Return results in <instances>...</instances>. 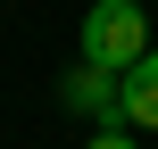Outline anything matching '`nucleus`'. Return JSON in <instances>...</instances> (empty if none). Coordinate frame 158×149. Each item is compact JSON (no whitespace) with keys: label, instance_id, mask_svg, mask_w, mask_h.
Wrapping results in <instances>:
<instances>
[{"label":"nucleus","instance_id":"nucleus-3","mask_svg":"<svg viewBox=\"0 0 158 149\" xmlns=\"http://www.w3.org/2000/svg\"><path fill=\"white\" fill-rule=\"evenodd\" d=\"M117 100H125V124H133V133H158V50L142 58V66H125Z\"/></svg>","mask_w":158,"mask_h":149},{"label":"nucleus","instance_id":"nucleus-1","mask_svg":"<svg viewBox=\"0 0 158 149\" xmlns=\"http://www.w3.org/2000/svg\"><path fill=\"white\" fill-rule=\"evenodd\" d=\"M83 66H108V75H125V66H142L158 41H150V17H142V0H92L83 8Z\"/></svg>","mask_w":158,"mask_h":149},{"label":"nucleus","instance_id":"nucleus-2","mask_svg":"<svg viewBox=\"0 0 158 149\" xmlns=\"http://www.w3.org/2000/svg\"><path fill=\"white\" fill-rule=\"evenodd\" d=\"M117 83H125V75H108V66H75V75L58 83V100H67L75 116H100V124H125V100H117Z\"/></svg>","mask_w":158,"mask_h":149},{"label":"nucleus","instance_id":"nucleus-4","mask_svg":"<svg viewBox=\"0 0 158 149\" xmlns=\"http://www.w3.org/2000/svg\"><path fill=\"white\" fill-rule=\"evenodd\" d=\"M83 149H142V133H133V124H100Z\"/></svg>","mask_w":158,"mask_h":149}]
</instances>
